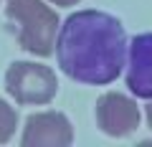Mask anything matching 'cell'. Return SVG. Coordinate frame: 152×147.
<instances>
[{"instance_id":"obj_3","label":"cell","mask_w":152,"mask_h":147,"mask_svg":"<svg viewBox=\"0 0 152 147\" xmlns=\"http://www.w3.org/2000/svg\"><path fill=\"white\" fill-rule=\"evenodd\" d=\"M5 91L20 107H41L56 97L58 79L46 64L15 61L5 71Z\"/></svg>"},{"instance_id":"obj_4","label":"cell","mask_w":152,"mask_h":147,"mask_svg":"<svg viewBox=\"0 0 152 147\" xmlns=\"http://www.w3.org/2000/svg\"><path fill=\"white\" fill-rule=\"evenodd\" d=\"M96 124L109 137H127L140 127L142 112L134 99L119 91H107L96 102Z\"/></svg>"},{"instance_id":"obj_5","label":"cell","mask_w":152,"mask_h":147,"mask_svg":"<svg viewBox=\"0 0 152 147\" xmlns=\"http://www.w3.org/2000/svg\"><path fill=\"white\" fill-rule=\"evenodd\" d=\"M74 142V127L61 112H38L26 119L23 147H69Z\"/></svg>"},{"instance_id":"obj_9","label":"cell","mask_w":152,"mask_h":147,"mask_svg":"<svg viewBox=\"0 0 152 147\" xmlns=\"http://www.w3.org/2000/svg\"><path fill=\"white\" fill-rule=\"evenodd\" d=\"M145 117H147V127L152 129V102H150V104L145 107Z\"/></svg>"},{"instance_id":"obj_7","label":"cell","mask_w":152,"mask_h":147,"mask_svg":"<svg viewBox=\"0 0 152 147\" xmlns=\"http://www.w3.org/2000/svg\"><path fill=\"white\" fill-rule=\"evenodd\" d=\"M15 127H18V112L5 99H0V145L10 142V137L15 135Z\"/></svg>"},{"instance_id":"obj_8","label":"cell","mask_w":152,"mask_h":147,"mask_svg":"<svg viewBox=\"0 0 152 147\" xmlns=\"http://www.w3.org/2000/svg\"><path fill=\"white\" fill-rule=\"evenodd\" d=\"M48 3H53V5H64V8H69V5H76L79 0H48Z\"/></svg>"},{"instance_id":"obj_6","label":"cell","mask_w":152,"mask_h":147,"mask_svg":"<svg viewBox=\"0 0 152 147\" xmlns=\"http://www.w3.org/2000/svg\"><path fill=\"white\" fill-rule=\"evenodd\" d=\"M127 86L137 99H152V33H140L129 41Z\"/></svg>"},{"instance_id":"obj_2","label":"cell","mask_w":152,"mask_h":147,"mask_svg":"<svg viewBox=\"0 0 152 147\" xmlns=\"http://www.w3.org/2000/svg\"><path fill=\"white\" fill-rule=\"evenodd\" d=\"M5 15L18 28V43L33 56H51L58 36V15L43 0H5Z\"/></svg>"},{"instance_id":"obj_1","label":"cell","mask_w":152,"mask_h":147,"mask_svg":"<svg viewBox=\"0 0 152 147\" xmlns=\"http://www.w3.org/2000/svg\"><path fill=\"white\" fill-rule=\"evenodd\" d=\"M127 31L104 10H76L58 26L56 59L69 79L79 84L117 81L127 66Z\"/></svg>"}]
</instances>
